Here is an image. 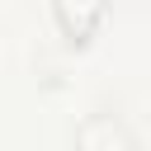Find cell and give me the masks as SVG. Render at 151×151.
<instances>
[{"instance_id": "1", "label": "cell", "mask_w": 151, "mask_h": 151, "mask_svg": "<svg viewBox=\"0 0 151 151\" xmlns=\"http://www.w3.org/2000/svg\"><path fill=\"white\" fill-rule=\"evenodd\" d=\"M47 9H52V28L66 47H90L109 19V0H47Z\"/></svg>"}, {"instance_id": "2", "label": "cell", "mask_w": 151, "mask_h": 151, "mask_svg": "<svg viewBox=\"0 0 151 151\" xmlns=\"http://www.w3.org/2000/svg\"><path fill=\"white\" fill-rule=\"evenodd\" d=\"M71 151H137V137L113 109H90L71 132Z\"/></svg>"}]
</instances>
